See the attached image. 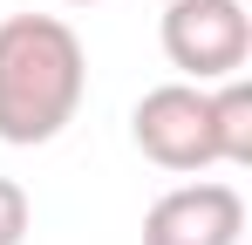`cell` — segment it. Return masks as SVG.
<instances>
[{
    "mask_svg": "<svg viewBox=\"0 0 252 245\" xmlns=\"http://www.w3.org/2000/svg\"><path fill=\"white\" fill-rule=\"evenodd\" d=\"M89 89L82 34L62 14H7L0 21V143L34 150L55 143Z\"/></svg>",
    "mask_w": 252,
    "mask_h": 245,
    "instance_id": "6da1fadb",
    "label": "cell"
},
{
    "mask_svg": "<svg viewBox=\"0 0 252 245\" xmlns=\"http://www.w3.org/2000/svg\"><path fill=\"white\" fill-rule=\"evenodd\" d=\"M157 41H164V61L184 82H232L246 75L252 61V14L239 0H170L164 21H157Z\"/></svg>",
    "mask_w": 252,
    "mask_h": 245,
    "instance_id": "7a4b0ae2",
    "label": "cell"
},
{
    "mask_svg": "<svg viewBox=\"0 0 252 245\" xmlns=\"http://www.w3.org/2000/svg\"><path fill=\"white\" fill-rule=\"evenodd\" d=\"M129 136H136V150L157 170H177V177L211 170L218 163L211 89H198V82H157V89H143L136 109H129Z\"/></svg>",
    "mask_w": 252,
    "mask_h": 245,
    "instance_id": "3957f363",
    "label": "cell"
},
{
    "mask_svg": "<svg viewBox=\"0 0 252 245\" xmlns=\"http://www.w3.org/2000/svg\"><path fill=\"white\" fill-rule=\"evenodd\" d=\"M246 232V198L225 177L177 184L143 211V245H239Z\"/></svg>",
    "mask_w": 252,
    "mask_h": 245,
    "instance_id": "277c9868",
    "label": "cell"
},
{
    "mask_svg": "<svg viewBox=\"0 0 252 245\" xmlns=\"http://www.w3.org/2000/svg\"><path fill=\"white\" fill-rule=\"evenodd\" d=\"M211 129H218V163L246 170L252 163V82H211Z\"/></svg>",
    "mask_w": 252,
    "mask_h": 245,
    "instance_id": "5b68a950",
    "label": "cell"
},
{
    "mask_svg": "<svg viewBox=\"0 0 252 245\" xmlns=\"http://www.w3.org/2000/svg\"><path fill=\"white\" fill-rule=\"evenodd\" d=\"M28 225H34L28 191H21L14 177H0V245H21V239H28Z\"/></svg>",
    "mask_w": 252,
    "mask_h": 245,
    "instance_id": "8992f818",
    "label": "cell"
},
{
    "mask_svg": "<svg viewBox=\"0 0 252 245\" xmlns=\"http://www.w3.org/2000/svg\"><path fill=\"white\" fill-rule=\"evenodd\" d=\"M62 7H95V0H62Z\"/></svg>",
    "mask_w": 252,
    "mask_h": 245,
    "instance_id": "52a82bcc",
    "label": "cell"
}]
</instances>
